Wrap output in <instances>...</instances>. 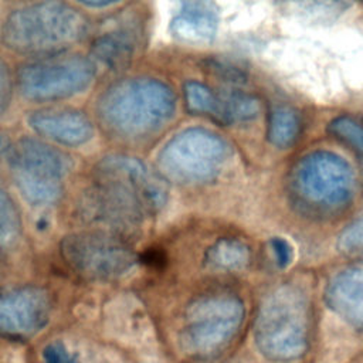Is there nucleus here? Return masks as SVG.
Segmentation results:
<instances>
[{
	"instance_id": "5701e85b",
	"label": "nucleus",
	"mask_w": 363,
	"mask_h": 363,
	"mask_svg": "<svg viewBox=\"0 0 363 363\" xmlns=\"http://www.w3.org/2000/svg\"><path fill=\"white\" fill-rule=\"evenodd\" d=\"M336 247L343 254L363 250V211L339 233Z\"/></svg>"
},
{
	"instance_id": "6ab92c4d",
	"label": "nucleus",
	"mask_w": 363,
	"mask_h": 363,
	"mask_svg": "<svg viewBox=\"0 0 363 363\" xmlns=\"http://www.w3.org/2000/svg\"><path fill=\"white\" fill-rule=\"evenodd\" d=\"M224 104V125L250 122L261 112L259 99L240 89H227L221 92Z\"/></svg>"
},
{
	"instance_id": "a878e982",
	"label": "nucleus",
	"mask_w": 363,
	"mask_h": 363,
	"mask_svg": "<svg viewBox=\"0 0 363 363\" xmlns=\"http://www.w3.org/2000/svg\"><path fill=\"white\" fill-rule=\"evenodd\" d=\"M11 91L13 82L10 71L6 62L0 58V115L9 108V104L11 101Z\"/></svg>"
},
{
	"instance_id": "b1692460",
	"label": "nucleus",
	"mask_w": 363,
	"mask_h": 363,
	"mask_svg": "<svg viewBox=\"0 0 363 363\" xmlns=\"http://www.w3.org/2000/svg\"><path fill=\"white\" fill-rule=\"evenodd\" d=\"M210 71L214 72L221 81L228 82L231 85H240L245 82V74L235 65H231L228 62L223 61H213L208 65Z\"/></svg>"
},
{
	"instance_id": "423d86ee",
	"label": "nucleus",
	"mask_w": 363,
	"mask_h": 363,
	"mask_svg": "<svg viewBox=\"0 0 363 363\" xmlns=\"http://www.w3.org/2000/svg\"><path fill=\"white\" fill-rule=\"evenodd\" d=\"M231 153L230 143L216 132L189 128L166 142L157 156V166L167 180L179 184H201L221 173Z\"/></svg>"
},
{
	"instance_id": "9b49d317",
	"label": "nucleus",
	"mask_w": 363,
	"mask_h": 363,
	"mask_svg": "<svg viewBox=\"0 0 363 363\" xmlns=\"http://www.w3.org/2000/svg\"><path fill=\"white\" fill-rule=\"evenodd\" d=\"M51 301L48 292L37 286L0 292V332L30 336L48 320Z\"/></svg>"
},
{
	"instance_id": "1a4fd4ad",
	"label": "nucleus",
	"mask_w": 363,
	"mask_h": 363,
	"mask_svg": "<svg viewBox=\"0 0 363 363\" xmlns=\"http://www.w3.org/2000/svg\"><path fill=\"white\" fill-rule=\"evenodd\" d=\"M95 78V64L84 55H52L24 64L17 72L21 95L30 101L64 99L86 89Z\"/></svg>"
},
{
	"instance_id": "4468645a",
	"label": "nucleus",
	"mask_w": 363,
	"mask_h": 363,
	"mask_svg": "<svg viewBox=\"0 0 363 363\" xmlns=\"http://www.w3.org/2000/svg\"><path fill=\"white\" fill-rule=\"evenodd\" d=\"M218 30V9L211 1H184L170 23L172 34L189 44H208Z\"/></svg>"
},
{
	"instance_id": "f03ea898",
	"label": "nucleus",
	"mask_w": 363,
	"mask_h": 363,
	"mask_svg": "<svg viewBox=\"0 0 363 363\" xmlns=\"http://www.w3.org/2000/svg\"><path fill=\"white\" fill-rule=\"evenodd\" d=\"M173 89L155 78L122 79L99 96L96 113L102 128L122 140H142L160 132L174 116Z\"/></svg>"
},
{
	"instance_id": "dca6fc26",
	"label": "nucleus",
	"mask_w": 363,
	"mask_h": 363,
	"mask_svg": "<svg viewBox=\"0 0 363 363\" xmlns=\"http://www.w3.org/2000/svg\"><path fill=\"white\" fill-rule=\"evenodd\" d=\"M206 264L218 271H241L251 261V248L238 238L224 237L206 251Z\"/></svg>"
},
{
	"instance_id": "c85d7f7f",
	"label": "nucleus",
	"mask_w": 363,
	"mask_h": 363,
	"mask_svg": "<svg viewBox=\"0 0 363 363\" xmlns=\"http://www.w3.org/2000/svg\"><path fill=\"white\" fill-rule=\"evenodd\" d=\"M6 147V139L3 138V135H0V152Z\"/></svg>"
},
{
	"instance_id": "f8f14e48",
	"label": "nucleus",
	"mask_w": 363,
	"mask_h": 363,
	"mask_svg": "<svg viewBox=\"0 0 363 363\" xmlns=\"http://www.w3.org/2000/svg\"><path fill=\"white\" fill-rule=\"evenodd\" d=\"M323 302L346 325L363 330V261L332 275L323 289Z\"/></svg>"
},
{
	"instance_id": "f257e3e1",
	"label": "nucleus",
	"mask_w": 363,
	"mask_h": 363,
	"mask_svg": "<svg viewBox=\"0 0 363 363\" xmlns=\"http://www.w3.org/2000/svg\"><path fill=\"white\" fill-rule=\"evenodd\" d=\"M166 199L162 176L136 157L108 155L95 164L79 208L89 223L108 227L118 235L132 234L163 208Z\"/></svg>"
},
{
	"instance_id": "0eeeda50",
	"label": "nucleus",
	"mask_w": 363,
	"mask_h": 363,
	"mask_svg": "<svg viewBox=\"0 0 363 363\" xmlns=\"http://www.w3.org/2000/svg\"><path fill=\"white\" fill-rule=\"evenodd\" d=\"M9 169L23 199L31 206L60 200L71 162L61 150L31 138L20 139L9 150Z\"/></svg>"
},
{
	"instance_id": "7ed1b4c3",
	"label": "nucleus",
	"mask_w": 363,
	"mask_h": 363,
	"mask_svg": "<svg viewBox=\"0 0 363 363\" xmlns=\"http://www.w3.org/2000/svg\"><path fill=\"white\" fill-rule=\"evenodd\" d=\"M356 179L350 164L337 153L313 150L296 160L286 179L294 207L309 217L328 218L347 208Z\"/></svg>"
},
{
	"instance_id": "6e6552de",
	"label": "nucleus",
	"mask_w": 363,
	"mask_h": 363,
	"mask_svg": "<svg viewBox=\"0 0 363 363\" xmlns=\"http://www.w3.org/2000/svg\"><path fill=\"white\" fill-rule=\"evenodd\" d=\"M245 316L242 301L228 292L204 295L191 302L184 315L183 342L190 353L207 356L225 347Z\"/></svg>"
},
{
	"instance_id": "ddd939ff",
	"label": "nucleus",
	"mask_w": 363,
	"mask_h": 363,
	"mask_svg": "<svg viewBox=\"0 0 363 363\" xmlns=\"http://www.w3.org/2000/svg\"><path fill=\"white\" fill-rule=\"evenodd\" d=\"M27 122L37 135L64 146H81L94 136L88 116L71 108L40 109L33 112Z\"/></svg>"
},
{
	"instance_id": "9d476101",
	"label": "nucleus",
	"mask_w": 363,
	"mask_h": 363,
	"mask_svg": "<svg viewBox=\"0 0 363 363\" xmlns=\"http://www.w3.org/2000/svg\"><path fill=\"white\" fill-rule=\"evenodd\" d=\"M61 257L77 274L89 279H112L126 274L136 254L116 234L81 231L62 238Z\"/></svg>"
},
{
	"instance_id": "bb28decb",
	"label": "nucleus",
	"mask_w": 363,
	"mask_h": 363,
	"mask_svg": "<svg viewBox=\"0 0 363 363\" xmlns=\"http://www.w3.org/2000/svg\"><path fill=\"white\" fill-rule=\"evenodd\" d=\"M45 363H77L60 343H52L44 350Z\"/></svg>"
},
{
	"instance_id": "393cba45",
	"label": "nucleus",
	"mask_w": 363,
	"mask_h": 363,
	"mask_svg": "<svg viewBox=\"0 0 363 363\" xmlns=\"http://www.w3.org/2000/svg\"><path fill=\"white\" fill-rule=\"evenodd\" d=\"M269 250L274 255V262L278 268L285 269L294 259V250L291 244L282 237H272L269 240Z\"/></svg>"
},
{
	"instance_id": "2eb2a0df",
	"label": "nucleus",
	"mask_w": 363,
	"mask_h": 363,
	"mask_svg": "<svg viewBox=\"0 0 363 363\" xmlns=\"http://www.w3.org/2000/svg\"><path fill=\"white\" fill-rule=\"evenodd\" d=\"M138 47L139 31L132 26H118L98 35L92 43L91 52L105 67L121 69L130 64Z\"/></svg>"
},
{
	"instance_id": "cd10ccee",
	"label": "nucleus",
	"mask_w": 363,
	"mask_h": 363,
	"mask_svg": "<svg viewBox=\"0 0 363 363\" xmlns=\"http://www.w3.org/2000/svg\"><path fill=\"white\" fill-rule=\"evenodd\" d=\"M81 3L86 7H109L112 4H116V1H108V0H105V1H81Z\"/></svg>"
},
{
	"instance_id": "4be33fe9",
	"label": "nucleus",
	"mask_w": 363,
	"mask_h": 363,
	"mask_svg": "<svg viewBox=\"0 0 363 363\" xmlns=\"http://www.w3.org/2000/svg\"><path fill=\"white\" fill-rule=\"evenodd\" d=\"M21 221L11 197L0 187V250L13 247L20 238Z\"/></svg>"
},
{
	"instance_id": "39448f33",
	"label": "nucleus",
	"mask_w": 363,
	"mask_h": 363,
	"mask_svg": "<svg viewBox=\"0 0 363 363\" xmlns=\"http://www.w3.org/2000/svg\"><path fill=\"white\" fill-rule=\"evenodd\" d=\"M86 30L85 16L72 6L41 1L10 13L1 27V41L18 54H45L78 43Z\"/></svg>"
},
{
	"instance_id": "a211bd4d",
	"label": "nucleus",
	"mask_w": 363,
	"mask_h": 363,
	"mask_svg": "<svg viewBox=\"0 0 363 363\" xmlns=\"http://www.w3.org/2000/svg\"><path fill=\"white\" fill-rule=\"evenodd\" d=\"M183 94L189 112L211 118L224 125V104L220 92L199 81H187L183 86Z\"/></svg>"
},
{
	"instance_id": "20e7f679",
	"label": "nucleus",
	"mask_w": 363,
	"mask_h": 363,
	"mask_svg": "<svg viewBox=\"0 0 363 363\" xmlns=\"http://www.w3.org/2000/svg\"><path fill=\"white\" fill-rule=\"evenodd\" d=\"M309 302L305 292L284 284L269 292L259 305L254 323V343L272 363L299 360L309 345Z\"/></svg>"
},
{
	"instance_id": "f3484780",
	"label": "nucleus",
	"mask_w": 363,
	"mask_h": 363,
	"mask_svg": "<svg viewBox=\"0 0 363 363\" xmlns=\"http://www.w3.org/2000/svg\"><path fill=\"white\" fill-rule=\"evenodd\" d=\"M302 125L301 113L295 108L286 105L275 106L268 116L267 138L275 147L288 149L299 139Z\"/></svg>"
},
{
	"instance_id": "412c9836",
	"label": "nucleus",
	"mask_w": 363,
	"mask_h": 363,
	"mask_svg": "<svg viewBox=\"0 0 363 363\" xmlns=\"http://www.w3.org/2000/svg\"><path fill=\"white\" fill-rule=\"evenodd\" d=\"M326 130L336 140L350 147L363 167V125L352 116L339 115L328 123Z\"/></svg>"
},
{
	"instance_id": "aec40b11",
	"label": "nucleus",
	"mask_w": 363,
	"mask_h": 363,
	"mask_svg": "<svg viewBox=\"0 0 363 363\" xmlns=\"http://www.w3.org/2000/svg\"><path fill=\"white\" fill-rule=\"evenodd\" d=\"M349 6L345 1H295L284 4L295 16L312 23H330L340 17Z\"/></svg>"
}]
</instances>
